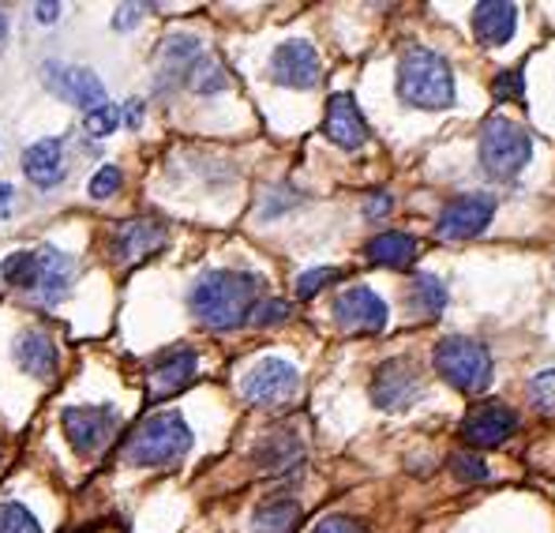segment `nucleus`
Wrapping results in <instances>:
<instances>
[{
  "mask_svg": "<svg viewBox=\"0 0 555 533\" xmlns=\"http://www.w3.org/2000/svg\"><path fill=\"white\" fill-rule=\"evenodd\" d=\"M263 282L248 270H207L188 293V308L210 331H236L259 305Z\"/></svg>",
  "mask_w": 555,
  "mask_h": 533,
  "instance_id": "1",
  "label": "nucleus"
},
{
  "mask_svg": "<svg viewBox=\"0 0 555 533\" xmlns=\"http://www.w3.org/2000/svg\"><path fill=\"white\" fill-rule=\"evenodd\" d=\"M398 98L413 110H451L454 105V72L439 53L413 46L398 61Z\"/></svg>",
  "mask_w": 555,
  "mask_h": 533,
  "instance_id": "2",
  "label": "nucleus"
},
{
  "mask_svg": "<svg viewBox=\"0 0 555 533\" xmlns=\"http://www.w3.org/2000/svg\"><path fill=\"white\" fill-rule=\"evenodd\" d=\"M188 450H192V429H188L184 417L181 414H154L125 440L120 458H125L128 466L154 470V466L181 462Z\"/></svg>",
  "mask_w": 555,
  "mask_h": 533,
  "instance_id": "3",
  "label": "nucleus"
},
{
  "mask_svg": "<svg viewBox=\"0 0 555 533\" xmlns=\"http://www.w3.org/2000/svg\"><path fill=\"white\" fill-rule=\"evenodd\" d=\"M533 158V139L511 117H488L480 125V166L495 180H511Z\"/></svg>",
  "mask_w": 555,
  "mask_h": 533,
  "instance_id": "4",
  "label": "nucleus"
},
{
  "mask_svg": "<svg viewBox=\"0 0 555 533\" xmlns=\"http://www.w3.org/2000/svg\"><path fill=\"white\" fill-rule=\"evenodd\" d=\"M431 360H436V372L462 395H480L492 383V354L473 339L451 334V339L439 342Z\"/></svg>",
  "mask_w": 555,
  "mask_h": 533,
  "instance_id": "5",
  "label": "nucleus"
},
{
  "mask_svg": "<svg viewBox=\"0 0 555 533\" xmlns=\"http://www.w3.org/2000/svg\"><path fill=\"white\" fill-rule=\"evenodd\" d=\"M61 424L72 450L83 458H94L113 444V436L120 429V414L113 406H68L61 414Z\"/></svg>",
  "mask_w": 555,
  "mask_h": 533,
  "instance_id": "6",
  "label": "nucleus"
},
{
  "mask_svg": "<svg viewBox=\"0 0 555 533\" xmlns=\"http://www.w3.org/2000/svg\"><path fill=\"white\" fill-rule=\"evenodd\" d=\"M300 391V372L289 365V360L282 357H263L256 360V365L244 372L241 380V395L244 402H251V406H285L289 398H297Z\"/></svg>",
  "mask_w": 555,
  "mask_h": 533,
  "instance_id": "7",
  "label": "nucleus"
},
{
  "mask_svg": "<svg viewBox=\"0 0 555 533\" xmlns=\"http://www.w3.org/2000/svg\"><path fill=\"white\" fill-rule=\"evenodd\" d=\"M42 84L53 90L56 98H64V102L76 105V110H83V113H94V110H102V105H109L102 79H98L91 68L46 61L42 64Z\"/></svg>",
  "mask_w": 555,
  "mask_h": 533,
  "instance_id": "8",
  "label": "nucleus"
},
{
  "mask_svg": "<svg viewBox=\"0 0 555 533\" xmlns=\"http://www.w3.org/2000/svg\"><path fill=\"white\" fill-rule=\"evenodd\" d=\"M424 395V380L416 376L413 360L405 357H390L375 368L372 380V402L387 414H398V409H410L416 398Z\"/></svg>",
  "mask_w": 555,
  "mask_h": 533,
  "instance_id": "9",
  "label": "nucleus"
},
{
  "mask_svg": "<svg viewBox=\"0 0 555 533\" xmlns=\"http://www.w3.org/2000/svg\"><path fill=\"white\" fill-rule=\"evenodd\" d=\"M387 301L369 285H349L334 297V323L349 334H379L387 327Z\"/></svg>",
  "mask_w": 555,
  "mask_h": 533,
  "instance_id": "10",
  "label": "nucleus"
},
{
  "mask_svg": "<svg viewBox=\"0 0 555 533\" xmlns=\"http://www.w3.org/2000/svg\"><path fill=\"white\" fill-rule=\"evenodd\" d=\"M271 79L278 87L289 90H312L323 79V64L315 46H308L305 38H289L271 53Z\"/></svg>",
  "mask_w": 555,
  "mask_h": 533,
  "instance_id": "11",
  "label": "nucleus"
},
{
  "mask_svg": "<svg viewBox=\"0 0 555 533\" xmlns=\"http://www.w3.org/2000/svg\"><path fill=\"white\" fill-rule=\"evenodd\" d=\"M495 215V195H462V200L447 203L443 215L436 223V233L443 241H469V237L485 233Z\"/></svg>",
  "mask_w": 555,
  "mask_h": 533,
  "instance_id": "12",
  "label": "nucleus"
},
{
  "mask_svg": "<svg viewBox=\"0 0 555 533\" xmlns=\"http://www.w3.org/2000/svg\"><path fill=\"white\" fill-rule=\"evenodd\" d=\"M169 233L162 223H154V218H132V223H120L113 229V241H109V252L117 264L132 267L139 259L154 256L158 249H166Z\"/></svg>",
  "mask_w": 555,
  "mask_h": 533,
  "instance_id": "13",
  "label": "nucleus"
},
{
  "mask_svg": "<svg viewBox=\"0 0 555 533\" xmlns=\"http://www.w3.org/2000/svg\"><path fill=\"white\" fill-rule=\"evenodd\" d=\"M518 429V414L503 402H485V406L469 409L462 421V436L473 447H500L507 444V436H514Z\"/></svg>",
  "mask_w": 555,
  "mask_h": 533,
  "instance_id": "14",
  "label": "nucleus"
},
{
  "mask_svg": "<svg viewBox=\"0 0 555 533\" xmlns=\"http://www.w3.org/2000/svg\"><path fill=\"white\" fill-rule=\"evenodd\" d=\"M323 132L334 147H341V151H361V147L369 143V125H364L353 94H331Z\"/></svg>",
  "mask_w": 555,
  "mask_h": 533,
  "instance_id": "15",
  "label": "nucleus"
},
{
  "mask_svg": "<svg viewBox=\"0 0 555 533\" xmlns=\"http://www.w3.org/2000/svg\"><path fill=\"white\" fill-rule=\"evenodd\" d=\"M195 368H199V357H195V350H173V354L158 357L151 365V376H146V388H151V398H169L177 395L181 388H188L195 376Z\"/></svg>",
  "mask_w": 555,
  "mask_h": 533,
  "instance_id": "16",
  "label": "nucleus"
},
{
  "mask_svg": "<svg viewBox=\"0 0 555 533\" xmlns=\"http://www.w3.org/2000/svg\"><path fill=\"white\" fill-rule=\"evenodd\" d=\"M514 30H518V8L507 4V0H480L473 8V35H477L480 46H507Z\"/></svg>",
  "mask_w": 555,
  "mask_h": 533,
  "instance_id": "17",
  "label": "nucleus"
},
{
  "mask_svg": "<svg viewBox=\"0 0 555 533\" xmlns=\"http://www.w3.org/2000/svg\"><path fill=\"white\" fill-rule=\"evenodd\" d=\"M23 174H27L30 185L38 188H56L64 177H68V166H64V139L49 136L38 139L23 151Z\"/></svg>",
  "mask_w": 555,
  "mask_h": 533,
  "instance_id": "18",
  "label": "nucleus"
},
{
  "mask_svg": "<svg viewBox=\"0 0 555 533\" xmlns=\"http://www.w3.org/2000/svg\"><path fill=\"white\" fill-rule=\"evenodd\" d=\"M38 264H42V282H38V301L42 305H61L64 297L72 293V278H76V259L68 256V252L53 249V244H46L42 252H38Z\"/></svg>",
  "mask_w": 555,
  "mask_h": 533,
  "instance_id": "19",
  "label": "nucleus"
},
{
  "mask_svg": "<svg viewBox=\"0 0 555 533\" xmlns=\"http://www.w3.org/2000/svg\"><path fill=\"white\" fill-rule=\"evenodd\" d=\"M12 354H15V365L27 376H35V380H53L56 376V360L61 357H56V346L46 331H23L20 339H15Z\"/></svg>",
  "mask_w": 555,
  "mask_h": 533,
  "instance_id": "20",
  "label": "nucleus"
},
{
  "mask_svg": "<svg viewBox=\"0 0 555 533\" xmlns=\"http://www.w3.org/2000/svg\"><path fill=\"white\" fill-rule=\"evenodd\" d=\"M364 252H369V259L379 267H410L416 259V237L387 229V233H375Z\"/></svg>",
  "mask_w": 555,
  "mask_h": 533,
  "instance_id": "21",
  "label": "nucleus"
},
{
  "mask_svg": "<svg viewBox=\"0 0 555 533\" xmlns=\"http://www.w3.org/2000/svg\"><path fill=\"white\" fill-rule=\"evenodd\" d=\"M305 458V447L289 436V432H271L263 444L256 447V462L263 466L267 473H285Z\"/></svg>",
  "mask_w": 555,
  "mask_h": 533,
  "instance_id": "22",
  "label": "nucleus"
},
{
  "mask_svg": "<svg viewBox=\"0 0 555 533\" xmlns=\"http://www.w3.org/2000/svg\"><path fill=\"white\" fill-rule=\"evenodd\" d=\"M195 61H199V42L195 38H169L162 46V87H166V79L188 76L195 68Z\"/></svg>",
  "mask_w": 555,
  "mask_h": 533,
  "instance_id": "23",
  "label": "nucleus"
},
{
  "mask_svg": "<svg viewBox=\"0 0 555 533\" xmlns=\"http://www.w3.org/2000/svg\"><path fill=\"white\" fill-rule=\"evenodd\" d=\"M0 278L8 285H20V290H35L42 282V264H38V252H12V256L0 264Z\"/></svg>",
  "mask_w": 555,
  "mask_h": 533,
  "instance_id": "24",
  "label": "nucleus"
},
{
  "mask_svg": "<svg viewBox=\"0 0 555 533\" xmlns=\"http://www.w3.org/2000/svg\"><path fill=\"white\" fill-rule=\"evenodd\" d=\"M188 87H192L195 94H218V90L230 87V76H225V68H222L218 56H199L195 68L188 72Z\"/></svg>",
  "mask_w": 555,
  "mask_h": 533,
  "instance_id": "25",
  "label": "nucleus"
},
{
  "mask_svg": "<svg viewBox=\"0 0 555 533\" xmlns=\"http://www.w3.org/2000/svg\"><path fill=\"white\" fill-rule=\"evenodd\" d=\"M297 515H300V507L293 504V499H274V504L256 511V533H289Z\"/></svg>",
  "mask_w": 555,
  "mask_h": 533,
  "instance_id": "26",
  "label": "nucleus"
},
{
  "mask_svg": "<svg viewBox=\"0 0 555 533\" xmlns=\"http://www.w3.org/2000/svg\"><path fill=\"white\" fill-rule=\"evenodd\" d=\"M413 305L421 316H439L447 305V290H443V282H439L436 275H416V282H413Z\"/></svg>",
  "mask_w": 555,
  "mask_h": 533,
  "instance_id": "27",
  "label": "nucleus"
},
{
  "mask_svg": "<svg viewBox=\"0 0 555 533\" xmlns=\"http://www.w3.org/2000/svg\"><path fill=\"white\" fill-rule=\"evenodd\" d=\"M0 533H42V526L23 504H0Z\"/></svg>",
  "mask_w": 555,
  "mask_h": 533,
  "instance_id": "28",
  "label": "nucleus"
},
{
  "mask_svg": "<svg viewBox=\"0 0 555 533\" xmlns=\"http://www.w3.org/2000/svg\"><path fill=\"white\" fill-rule=\"evenodd\" d=\"M451 473L459 481H465V485H469V481H488V478H492V470L485 466V458L469 455V450H454V455H451Z\"/></svg>",
  "mask_w": 555,
  "mask_h": 533,
  "instance_id": "29",
  "label": "nucleus"
},
{
  "mask_svg": "<svg viewBox=\"0 0 555 533\" xmlns=\"http://www.w3.org/2000/svg\"><path fill=\"white\" fill-rule=\"evenodd\" d=\"M83 128H87V136H94V139H105V136H113L120 128V105H102V110H94V113H87L83 117Z\"/></svg>",
  "mask_w": 555,
  "mask_h": 533,
  "instance_id": "30",
  "label": "nucleus"
},
{
  "mask_svg": "<svg viewBox=\"0 0 555 533\" xmlns=\"http://www.w3.org/2000/svg\"><path fill=\"white\" fill-rule=\"evenodd\" d=\"M338 278H341V270H334V267H315V270H305V275L297 278V297H300V301L315 297V293H320L323 285L338 282Z\"/></svg>",
  "mask_w": 555,
  "mask_h": 533,
  "instance_id": "31",
  "label": "nucleus"
},
{
  "mask_svg": "<svg viewBox=\"0 0 555 533\" xmlns=\"http://www.w3.org/2000/svg\"><path fill=\"white\" fill-rule=\"evenodd\" d=\"M289 312L293 305L289 301H263V305H256V312H251V319L248 323H256V327H278V323H285L289 319Z\"/></svg>",
  "mask_w": 555,
  "mask_h": 533,
  "instance_id": "32",
  "label": "nucleus"
},
{
  "mask_svg": "<svg viewBox=\"0 0 555 533\" xmlns=\"http://www.w3.org/2000/svg\"><path fill=\"white\" fill-rule=\"evenodd\" d=\"M529 395L541 409H555V368H544L529 380Z\"/></svg>",
  "mask_w": 555,
  "mask_h": 533,
  "instance_id": "33",
  "label": "nucleus"
},
{
  "mask_svg": "<svg viewBox=\"0 0 555 533\" xmlns=\"http://www.w3.org/2000/svg\"><path fill=\"white\" fill-rule=\"evenodd\" d=\"M120 180H125V177H120L117 166H102L91 177V188H87V192H91V200H109V195H117Z\"/></svg>",
  "mask_w": 555,
  "mask_h": 533,
  "instance_id": "34",
  "label": "nucleus"
},
{
  "mask_svg": "<svg viewBox=\"0 0 555 533\" xmlns=\"http://www.w3.org/2000/svg\"><path fill=\"white\" fill-rule=\"evenodd\" d=\"M492 90H495V98H500V102H507V98H518V102H526V84H521L518 72H500Z\"/></svg>",
  "mask_w": 555,
  "mask_h": 533,
  "instance_id": "35",
  "label": "nucleus"
},
{
  "mask_svg": "<svg viewBox=\"0 0 555 533\" xmlns=\"http://www.w3.org/2000/svg\"><path fill=\"white\" fill-rule=\"evenodd\" d=\"M390 207H395V200H390L387 192H375L364 200V218H387Z\"/></svg>",
  "mask_w": 555,
  "mask_h": 533,
  "instance_id": "36",
  "label": "nucleus"
},
{
  "mask_svg": "<svg viewBox=\"0 0 555 533\" xmlns=\"http://www.w3.org/2000/svg\"><path fill=\"white\" fill-rule=\"evenodd\" d=\"M139 12H143V4H120V8H117V15H113V27H117V30L135 27V23H139Z\"/></svg>",
  "mask_w": 555,
  "mask_h": 533,
  "instance_id": "37",
  "label": "nucleus"
},
{
  "mask_svg": "<svg viewBox=\"0 0 555 533\" xmlns=\"http://www.w3.org/2000/svg\"><path fill=\"white\" fill-rule=\"evenodd\" d=\"M312 533H364V526H357L353 519H326Z\"/></svg>",
  "mask_w": 555,
  "mask_h": 533,
  "instance_id": "38",
  "label": "nucleus"
},
{
  "mask_svg": "<svg viewBox=\"0 0 555 533\" xmlns=\"http://www.w3.org/2000/svg\"><path fill=\"white\" fill-rule=\"evenodd\" d=\"M125 120L132 128H139V120H143V102H139V98H132V102L125 105Z\"/></svg>",
  "mask_w": 555,
  "mask_h": 533,
  "instance_id": "39",
  "label": "nucleus"
},
{
  "mask_svg": "<svg viewBox=\"0 0 555 533\" xmlns=\"http://www.w3.org/2000/svg\"><path fill=\"white\" fill-rule=\"evenodd\" d=\"M35 15H38V23H53L56 15H61V4H35Z\"/></svg>",
  "mask_w": 555,
  "mask_h": 533,
  "instance_id": "40",
  "label": "nucleus"
},
{
  "mask_svg": "<svg viewBox=\"0 0 555 533\" xmlns=\"http://www.w3.org/2000/svg\"><path fill=\"white\" fill-rule=\"evenodd\" d=\"M12 211V185H0V215Z\"/></svg>",
  "mask_w": 555,
  "mask_h": 533,
  "instance_id": "41",
  "label": "nucleus"
},
{
  "mask_svg": "<svg viewBox=\"0 0 555 533\" xmlns=\"http://www.w3.org/2000/svg\"><path fill=\"white\" fill-rule=\"evenodd\" d=\"M4 42H8V15L0 12V49H4Z\"/></svg>",
  "mask_w": 555,
  "mask_h": 533,
  "instance_id": "42",
  "label": "nucleus"
}]
</instances>
